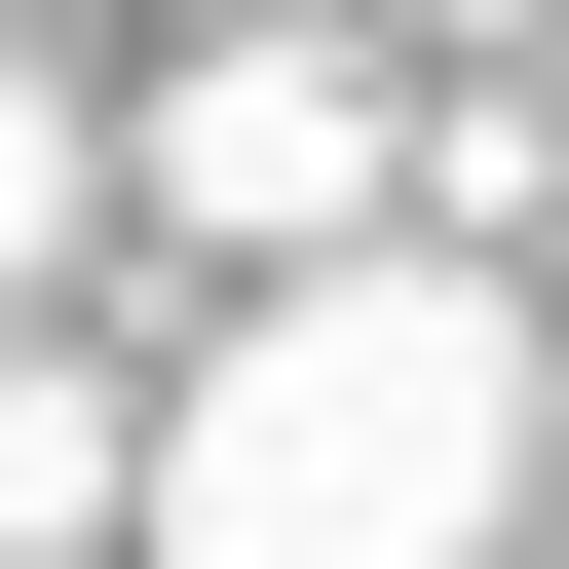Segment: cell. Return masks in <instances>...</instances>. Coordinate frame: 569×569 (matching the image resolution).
Here are the masks:
<instances>
[{
    "label": "cell",
    "instance_id": "cell-3",
    "mask_svg": "<svg viewBox=\"0 0 569 569\" xmlns=\"http://www.w3.org/2000/svg\"><path fill=\"white\" fill-rule=\"evenodd\" d=\"M77 531H152V418L77 342H0V569H77Z\"/></svg>",
    "mask_w": 569,
    "mask_h": 569
},
{
    "label": "cell",
    "instance_id": "cell-5",
    "mask_svg": "<svg viewBox=\"0 0 569 569\" xmlns=\"http://www.w3.org/2000/svg\"><path fill=\"white\" fill-rule=\"evenodd\" d=\"M531 266H569V228H531Z\"/></svg>",
    "mask_w": 569,
    "mask_h": 569
},
{
    "label": "cell",
    "instance_id": "cell-2",
    "mask_svg": "<svg viewBox=\"0 0 569 569\" xmlns=\"http://www.w3.org/2000/svg\"><path fill=\"white\" fill-rule=\"evenodd\" d=\"M152 228H228L266 305L380 266V77H342V39H190V77H152Z\"/></svg>",
    "mask_w": 569,
    "mask_h": 569
},
{
    "label": "cell",
    "instance_id": "cell-1",
    "mask_svg": "<svg viewBox=\"0 0 569 569\" xmlns=\"http://www.w3.org/2000/svg\"><path fill=\"white\" fill-rule=\"evenodd\" d=\"M531 531V305L493 266H305L152 380V569H493Z\"/></svg>",
    "mask_w": 569,
    "mask_h": 569
},
{
    "label": "cell",
    "instance_id": "cell-4",
    "mask_svg": "<svg viewBox=\"0 0 569 569\" xmlns=\"http://www.w3.org/2000/svg\"><path fill=\"white\" fill-rule=\"evenodd\" d=\"M39 266H77V77L0 39V305H39Z\"/></svg>",
    "mask_w": 569,
    "mask_h": 569
}]
</instances>
